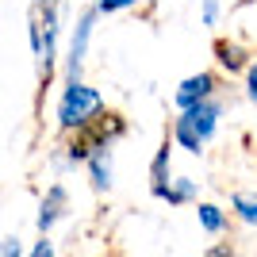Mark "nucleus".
<instances>
[{
  "label": "nucleus",
  "mask_w": 257,
  "mask_h": 257,
  "mask_svg": "<svg viewBox=\"0 0 257 257\" xmlns=\"http://www.w3.org/2000/svg\"><path fill=\"white\" fill-rule=\"evenodd\" d=\"M31 27V50H35V69H39V88L54 85L58 73V35H62V0H31L27 12Z\"/></svg>",
  "instance_id": "f257e3e1"
},
{
  "label": "nucleus",
  "mask_w": 257,
  "mask_h": 257,
  "mask_svg": "<svg viewBox=\"0 0 257 257\" xmlns=\"http://www.w3.org/2000/svg\"><path fill=\"white\" fill-rule=\"evenodd\" d=\"M223 111H226V104L219 96H207V100H200V104H192V107H181L177 119H173V131H169L173 142H177L184 154L200 158V154L215 142V135H219Z\"/></svg>",
  "instance_id": "f03ea898"
},
{
  "label": "nucleus",
  "mask_w": 257,
  "mask_h": 257,
  "mask_svg": "<svg viewBox=\"0 0 257 257\" xmlns=\"http://www.w3.org/2000/svg\"><path fill=\"white\" fill-rule=\"evenodd\" d=\"M104 111H107L104 96H100L92 85H85V77H81V81H65L62 96H58V127H62L65 135L88 127V123L100 119Z\"/></svg>",
  "instance_id": "7ed1b4c3"
},
{
  "label": "nucleus",
  "mask_w": 257,
  "mask_h": 257,
  "mask_svg": "<svg viewBox=\"0 0 257 257\" xmlns=\"http://www.w3.org/2000/svg\"><path fill=\"white\" fill-rule=\"evenodd\" d=\"M96 20H100L96 4L77 16L73 35H69V54H65V81H81V77H85V58H88V43H92V27H96Z\"/></svg>",
  "instance_id": "20e7f679"
},
{
  "label": "nucleus",
  "mask_w": 257,
  "mask_h": 257,
  "mask_svg": "<svg viewBox=\"0 0 257 257\" xmlns=\"http://www.w3.org/2000/svg\"><path fill=\"white\" fill-rule=\"evenodd\" d=\"M219 73H211V69H200V73H192V77H184L181 85H177V92H173V107L181 111V107H192V104H200V100H207V96H219Z\"/></svg>",
  "instance_id": "39448f33"
},
{
  "label": "nucleus",
  "mask_w": 257,
  "mask_h": 257,
  "mask_svg": "<svg viewBox=\"0 0 257 257\" xmlns=\"http://www.w3.org/2000/svg\"><path fill=\"white\" fill-rule=\"evenodd\" d=\"M150 196L169 207H188L200 200V181H192V177H165V181L150 184Z\"/></svg>",
  "instance_id": "423d86ee"
},
{
  "label": "nucleus",
  "mask_w": 257,
  "mask_h": 257,
  "mask_svg": "<svg viewBox=\"0 0 257 257\" xmlns=\"http://www.w3.org/2000/svg\"><path fill=\"white\" fill-rule=\"evenodd\" d=\"M115 146H96V150L88 154L85 161V173H88V184H92V192H111V184H115V161H111Z\"/></svg>",
  "instance_id": "0eeeda50"
},
{
  "label": "nucleus",
  "mask_w": 257,
  "mask_h": 257,
  "mask_svg": "<svg viewBox=\"0 0 257 257\" xmlns=\"http://www.w3.org/2000/svg\"><path fill=\"white\" fill-rule=\"evenodd\" d=\"M65 211H69V192H65L62 181H54L50 188H46L43 204H39V234H50V226L62 223Z\"/></svg>",
  "instance_id": "6e6552de"
},
{
  "label": "nucleus",
  "mask_w": 257,
  "mask_h": 257,
  "mask_svg": "<svg viewBox=\"0 0 257 257\" xmlns=\"http://www.w3.org/2000/svg\"><path fill=\"white\" fill-rule=\"evenodd\" d=\"M215 62H219V69L230 77L238 73H246V65H249V54L242 43H230V39H215Z\"/></svg>",
  "instance_id": "1a4fd4ad"
},
{
  "label": "nucleus",
  "mask_w": 257,
  "mask_h": 257,
  "mask_svg": "<svg viewBox=\"0 0 257 257\" xmlns=\"http://www.w3.org/2000/svg\"><path fill=\"white\" fill-rule=\"evenodd\" d=\"M196 219H200V226H204L211 238L230 230V211H223L219 204H207V200H196Z\"/></svg>",
  "instance_id": "9d476101"
},
{
  "label": "nucleus",
  "mask_w": 257,
  "mask_h": 257,
  "mask_svg": "<svg viewBox=\"0 0 257 257\" xmlns=\"http://www.w3.org/2000/svg\"><path fill=\"white\" fill-rule=\"evenodd\" d=\"M173 150H177V142H173V135H165L161 146H158V154H154V161H150V184L173 177Z\"/></svg>",
  "instance_id": "9b49d317"
},
{
  "label": "nucleus",
  "mask_w": 257,
  "mask_h": 257,
  "mask_svg": "<svg viewBox=\"0 0 257 257\" xmlns=\"http://www.w3.org/2000/svg\"><path fill=\"white\" fill-rule=\"evenodd\" d=\"M230 215H234L242 226H257V196L234 192V196H230Z\"/></svg>",
  "instance_id": "f8f14e48"
},
{
  "label": "nucleus",
  "mask_w": 257,
  "mask_h": 257,
  "mask_svg": "<svg viewBox=\"0 0 257 257\" xmlns=\"http://www.w3.org/2000/svg\"><path fill=\"white\" fill-rule=\"evenodd\" d=\"M219 16H223V4H219V0H204V4H200V23H204V27H219Z\"/></svg>",
  "instance_id": "ddd939ff"
},
{
  "label": "nucleus",
  "mask_w": 257,
  "mask_h": 257,
  "mask_svg": "<svg viewBox=\"0 0 257 257\" xmlns=\"http://www.w3.org/2000/svg\"><path fill=\"white\" fill-rule=\"evenodd\" d=\"M242 88H246V100L257 104V58L246 65V73H242Z\"/></svg>",
  "instance_id": "4468645a"
},
{
  "label": "nucleus",
  "mask_w": 257,
  "mask_h": 257,
  "mask_svg": "<svg viewBox=\"0 0 257 257\" xmlns=\"http://www.w3.org/2000/svg\"><path fill=\"white\" fill-rule=\"evenodd\" d=\"M139 0H96V12L100 16H115V12H127V8H135Z\"/></svg>",
  "instance_id": "2eb2a0df"
},
{
  "label": "nucleus",
  "mask_w": 257,
  "mask_h": 257,
  "mask_svg": "<svg viewBox=\"0 0 257 257\" xmlns=\"http://www.w3.org/2000/svg\"><path fill=\"white\" fill-rule=\"evenodd\" d=\"M31 257H54V242H50V234H43L39 242L31 246Z\"/></svg>",
  "instance_id": "dca6fc26"
},
{
  "label": "nucleus",
  "mask_w": 257,
  "mask_h": 257,
  "mask_svg": "<svg viewBox=\"0 0 257 257\" xmlns=\"http://www.w3.org/2000/svg\"><path fill=\"white\" fill-rule=\"evenodd\" d=\"M23 246H20V238H4L0 242V257H20Z\"/></svg>",
  "instance_id": "f3484780"
},
{
  "label": "nucleus",
  "mask_w": 257,
  "mask_h": 257,
  "mask_svg": "<svg viewBox=\"0 0 257 257\" xmlns=\"http://www.w3.org/2000/svg\"><path fill=\"white\" fill-rule=\"evenodd\" d=\"M204 253L207 257H230V253H234V246H207Z\"/></svg>",
  "instance_id": "a211bd4d"
}]
</instances>
